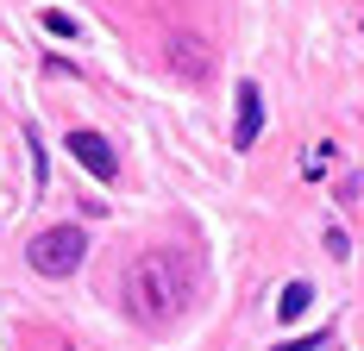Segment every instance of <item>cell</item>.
Returning <instances> with one entry per match:
<instances>
[{"instance_id": "5", "label": "cell", "mask_w": 364, "mask_h": 351, "mask_svg": "<svg viewBox=\"0 0 364 351\" xmlns=\"http://www.w3.org/2000/svg\"><path fill=\"white\" fill-rule=\"evenodd\" d=\"M170 70H182V75H208V50H201L195 38H176V44H170Z\"/></svg>"}, {"instance_id": "1", "label": "cell", "mask_w": 364, "mask_h": 351, "mask_svg": "<svg viewBox=\"0 0 364 351\" xmlns=\"http://www.w3.org/2000/svg\"><path fill=\"white\" fill-rule=\"evenodd\" d=\"M195 295H201V264H195L182 245L139 251V257L126 264V282H119L126 314L139 320V326H151V333L176 326V320L195 308Z\"/></svg>"}, {"instance_id": "2", "label": "cell", "mask_w": 364, "mask_h": 351, "mask_svg": "<svg viewBox=\"0 0 364 351\" xmlns=\"http://www.w3.org/2000/svg\"><path fill=\"white\" fill-rule=\"evenodd\" d=\"M82 257H88L82 226H50V232H38L32 245H26V264H32L38 276H75Z\"/></svg>"}, {"instance_id": "6", "label": "cell", "mask_w": 364, "mask_h": 351, "mask_svg": "<svg viewBox=\"0 0 364 351\" xmlns=\"http://www.w3.org/2000/svg\"><path fill=\"white\" fill-rule=\"evenodd\" d=\"M308 301H314V288H308V282H289V288L277 295V314L295 320V314H308Z\"/></svg>"}, {"instance_id": "9", "label": "cell", "mask_w": 364, "mask_h": 351, "mask_svg": "<svg viewBox=\"0 0 364 351\" xmlns=\"http://www.w3.org/2000/svg\"><path fill=\"white\" fill-rule=\"evenodd\" d=\"M327 157H333V144H314V151L301 157V170H308V176H321V163H327Z\"/></svg>"}, {"instance_id": "8", "label": "cell", "mask_w": 364, "mask_h": 351, "mask_svg": "<svg viewBox=\"0 0 364 351\" xmlns=\"http://www.w3.org/2000/svg\"><path fill=\"white\" fill-rule=\"evenodd\" d=\"M44 32H57V38H75V19H70V13H44Z\"/></svg>"}, {"instance_id": "7", "label": "cell", "mask_w": 364, "mask_h": 351, "mask_svg": "<svg viewBox=\"0 0 364 351\" xmlns=\"http://www.w3.org/2000/svg\"><path fill=\"white\" fill-rule=\"evenodd\" d=\"M277 351H327V326L321 333H301V339H283Z\"/></svg>"}, {"instance_id": "4", "label": "cell", "mask_w": 364, "mask_h": 351, "mask_svg": "<svg viewBox=\"0 0 364 351\" xmlns=\"http://www.w3.org/2000/svg\"><path fill=\"white\" fill-rule=\"evenodd\" d=\"M257 132H264V88H257V82H239V126H232V151H252Z\"/></svg>"}, {"instance_id": "3", "label": "cell", "mask_w": 364, "mask_h": 351, "mask_svg": "<svg viewBox=\"0 0 364 351\" xmlns=\"http://www.w3.org/2000/svg\"><path fill=\"white\" fill-rule=\"evenodd\" d=\"M70 157H75L88 176H101V182H113V176H119V157H113V144L101 139V132H88V126H82V132H70Z\"/></svg>"}]
</instances>
